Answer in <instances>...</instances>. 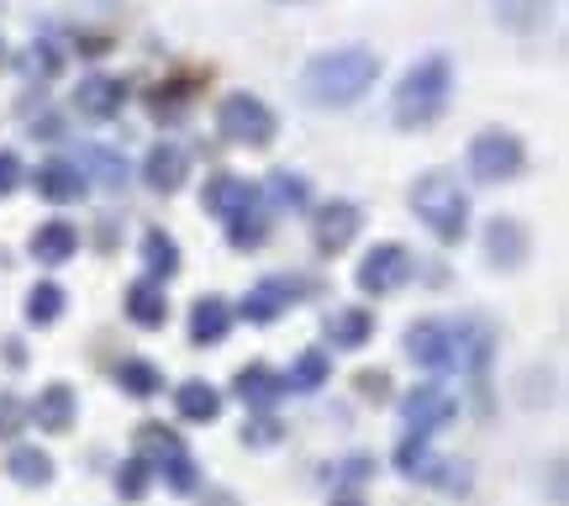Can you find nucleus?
Wrapping results in <instances>:
<instances>
[{"label": "nucleus", "mask_w": 569, "mask_h": 506, "mask_svg": "<svg viewBox=\"0 0 569 506\" xmlns=\"http://www.w3.org/2000/svg\"><path fill=\"white\" fill-rule=\"evenodd\" d=\"M379 74V58L369 49H332L316 53L301 69V96L311 106H354Z\"/></svg>", "instance_id": "nucleus-1"}, {"label": "nucleus", "mask_w": 569, "mask_h": 506, "mask_svg": "<svg viewBox=\"0 0 569 506\" xmlns=\"http://www.w3.org/2000/svg\"><path fill=\"white\" fill-rule=\"evenodd\" d=\"M411 206H417V217L427 222V233L438 243H459L464 227H470V191L449 169H427L417 180V191H411Z\"/></svg>", "instance_id": "nucleus-2"}, {"label": "nucleus", "mask_w": 569, "mask_h": 506, "mask_svg": "<svg viewBox=\"0 0 569 506\" xmlns=\"http://www.w3.org/2000/svg\"><path fill=\"white\" fill-rule=\"evenodd\" d=\"M449 90H453L449 58H422V64H411L406 79L396 85L390 111H396L401 127H427V121H438V111L449 106Z\"/></svg>", "instance_id": "nucleus-3"}, {"label": "nucleus", "mask_w": 569, "mask_h": 506, "mask_svg": "<svg viewBox=\"0 0 569 506\" xmlns=\"http://www.w3.org/2000/svg\"><path fill=\"white\" fill-rule=\"evenodd\" d=\"M138 454L148 459V470H159L164 475L169 491H195V481H201V470H195V459H190V449L180 443V433H169V428H142L138 433Z\"/></svg>", "instance_id": "nucleus-4"}, {"label": "nucleus", "mask_w": 569, "mask_h": 506, "mask_svg": "<svg viewBox=\"0 0 569 506\" xmlns=\"http://www.w3.org/2000/svg\"><path fill=\"white\" fill-rule=\"evenodd\" d=\"M216 127L222 138L237 148H269L275 143V111L264 106L259 96H227L222 111H216Z\"/></svg>", "instance_id": "nucleus-5"}, {"label": "nucleus", "mask_w": 569, "mask_h": 506, "mask_svg": "<svg viewBox=\"0 0 569 506\" xmlns=\"http://www.w3.org/2000/svg\"><path fill=\"white\" fill-rule=\"evenodd\" d=\"M406 354L422 364V369H438V375L464 369V348H459V327L453 322H417L406 333Z\"/></svg>", "instance_id": "nucleus-6"}, {"label": "nucleus", "mask_w": 569, "mask_h": 506, "mask_svg": "<svg viewBox=\"0 0 569 506\" xmlns=\"http://www.w3.org/2000/svg\"><path fill=\"white\" fill-rule=\"evenodd\" d=\"M522 159H527V153H522V143L512 138V132H501V127H496V132H480V138L470 143V174H474V180H485V185L512 180V174L522 169Z\"/></svg>", "instance_id": "nucleus-7"}, {"label": "nucleus", "mask_w": 569, "mask_h": 506, "mask_svg": "<svg viewBox=\"0 0 569 506\" xmlns=\"http://www.w3.org/2000/svg\"><path fill=\"white\" fill-rule=\"evenodd\" d=\"M411 280V254H406L401 243H379L364 254V265H358V290H369V295H390V290H401Z\"/></svg>", "instance_id": "nucleus-8"}, {"label": "nucleus", "mask_w": 569, "mask_h": 506, "mask_svg": "<svg viewBox=\"0 0 569 506\" xmlns=\"http://www.w3.org/2000/svg\"><path fill=\"white\" fill-rule=\"evenodd\" d=\"M453 411H459V401H453L449 386H417V390H411V396L401 401L406 433H411V438L438 433L443 422H453Z\"/></svg>", "instance_id": "nucleus-9"}, {"label": "nucleus", "mask_w": 569, "mask_h": 506, "mask_svg": "<svg viewBox=\"0 0 569 506\" xmlns=\"http://www.w3.org/2000/svg\"><path fill=\"white\" fill-rule=\"evenodd\" d=\"M358 206L354 201H332V206H322L316 217H311V243L322 248V254H343L348 243L358 238Z\"/></svg>", "instance_id": "nucleus-10"}, {"label": "nucleus", "mask_w": 569, "mask_h": 506, "mask_svg": "<svg viewBox=\"0 0 569 506\" xmlns=\"http://www.w3.org/2000/svg\"><path fill=\"white\" fill-rule=\"evenodd\" d=\"M206 212L222 222H233L237 212H248V206H259V185H248V180H237V174H216L206 180Z\"/></svg>", "instance_id": "nucleus-11"}, {"label": "nucleus", "mask_w": 569, "mask_h": 506, "mask_svg": "<svg viewBox=\"0 0 569 506\" xmlns=\"http://www.w3.org/2000/svg\"><path fill=\"white\" fill-rule=\"evenodd\" d=\"M85 169L69 164V159H47L43 169H37V195L43 201H53V206H69V201H79L85 195Z\"/></svg>", "instance_id": "nucleus-12"}, {"label": "nucleus", "mask_w": 569, "mask_h": 506, "mask_svg": "<svg viewBox=\"0 0 569 506\" xmlns=\"http://www.w3.org/2000/svg\"><path fill=\"white\" fill-rule=\"evenodd\" d=\"M121 100H127V85L111 79V74H90V79H79V90H74V106H79L85 117H95V121L117 117Z\"/></svg>", "instance_id": "nucleus-13"}, {"label": "nucleus", "mask_w": 569, "mask_h": 506, "mask_svg": "<svg viewBox=\"0 0 569 506\" xmlns=\"http://www.w3.org/2000/svg\"><path fill=\"white\" fill-rule=\"evenodd\" d=\"M142 185L159 195H174L180 185H185V153L174 143H159L148 159H142Z\"/></svg>", "instance_id": "nucleus-14"}, {"label": "nucleus", "mask_w": 569, "mask_h": 506, "mask_svg": "<svg viewBox=\"0 0 569 506\" xmlns=\"http://www.w3.org/2000/svg\"><path fill=\"white\" fill-rule=\"evenodd\" d=\"M227 327H233V306H227L222 295L195 301V312H190V343H222Z\"/></svg>", "instance_id": "nucleus-15"}, {"label": "nucleus", "mask_w": 569, "mask_h": 506, "mask_svg": "<svg viewBox=\"0 0 569 506\" xmlns=\"http://www.w3.org/2000/svg\"><path fill=\"white\" fill-rule=\"evenodd\" d=\"M237 396H243L248 407H275L284 396V380L269 364H243V369H237Z\"/></svg>", "instance_id": "nucleus-16"}, {"label": "nucleus", "mask_w": 569, "mask_h": 506, "mask_svg": "<svg viewBox=\"0 0 569 506\" xmlns=\"http://www.w3.org/2000/svg\"><path fill=\"white\" fill-rule=\"evenodd\" d=\"M127 316L138 322V327H164L169 316V295L159 280H138V286L127 290Z\"/></svg>", "instance_id": "nucleus-17"}, {"label": "nucleus", "mask_w": 569, "mask_h": 506, "mask_svg": "<svg viewBox=\"0 0 569 506\" xmlns=\"http://www.w3.org/2000/svg\"><path fill=\"white\" fill-rule=\"evenodd\" d=\"M32 422L47 428V433H69L74 422V390L69 386H47L37 401H32Z\"/></svg>", "instance_id": "nucleus-18"}, {"label": "nucleus", "mask_w": 569, "mask_h": 506, "mask_svg": "<svg viewBox=\"0 0 569 506\" xmlns=\"http://www.w3.org/2000/svg\"><path fill=\"white\" fill-rule=\"evenodd\" d=\"M32 254H37L43 265H64L69 254H79V233H74L69 222H43V227L32 233Z\"/></svg>", "instance_id": "nucleus-19"}, {"label": "nucleus", "mask_w": 569, "mask_h": 506, "mask_svg": "<svg viewBox=\"0 0 569 506\" xmlns=\"http://www.w3.org/2000/svg\"><path fill=\"white\" fill-rule=\"evenodd\" d=\"M284 306H290V280H259L243 301V316L248 322H275Z\"/></svg>", "instance_id": "nucleus-20"}, {"label": "nucleus", "mask_w": 569, "mask_h": 506, "mask_svg": "<svg viewBox=\"0 0 569 506\" xmlns=\"http://www.w3.org/2000/svg\"><path fill=\"white\" fill-rule=\"evenodd\" d=\"M174 407L185 422H216V411H222V396H216L206 380H185V386L174 390Z\"/></svg>", "instance_id": "nucleus-21"}, {"label": "nucleus", "mask_w": 569, "mask_h": 506, "mask_svg": "<svg viewBox=\"0 0 569 506\" xmlns=\"http://www.w3.org/2000/svg\"><path fill=\"white\" fill-rule=\"evenodd\" d=\"M485 248H491V259L496 265H522V254H527V233H522L517 222H491V233H485Z\"/></svg>", "instance_id": "nucleus-22"}, {"label": "nucleus", "mask_w": 569, "mask_h": 506, "mask_svg": "<svg viewBox=\"0 0 569 506\" xmlns=\"http://www.w3.org/2000/svg\"><path fill=\"white\" fill-rule=\"evenodd\" d=\"M79 169H90L95 185H106V191H121V185H127V164H121L111 148H85V153H79ZM90 174H85V180H90Z\"/></svg>", "instance_id": "nucleus-23"}, {"label": "nucleus", "mask_w": 569, "mask_h": 506, "mask_svg": "<svg viewBox=\"0 0 569 506\" xmlns=\"http://www.w3.org/2000/svg\"><path fill=\"white\" fill-rule=\"evenodd\" d=\"M6 475L17 485H47L53 481V459L37 454V449H11V459H6Z\"/></svg>", "instance_id": "nucleus-24"}, {"label": "nucleus", "mask_w": 569, "mask_h": 506, "mask_svg": "<svg viewBox=\"0 0 569 506\" xmlns=\"http://www.w3.org/2000/svg\"><path fill=\"white\" fill-rule=\"evenodd\" d=\"M369 333H375L369 312H332L328 316V337L337 343V348H364V343H369Z\"/></svg>", "instance_id": "nucleus-25"}, {"label": "nucleus", "mask_w": 569, "mask_h": 506, "mask_svg": "<svg viewBox=\"0 0 569 506\" xmlns=\"http://www.w3.org/2000/svg\"><path fill=\"white\" fill-rule=\"evenodd\" d=\"M142 265H148V274H153V280H169V274L180 269V248H174V238L153 227V233L142 238Z\"/></svg>", "instance_id": "nucleus-26"}, {"label": "nucleus", "mask_w": 569, "mask_h": 506, "mask_svg": "<svg viewBox=\"0 0 569 506\" xmlns=\"http://www.w3.org/2000/svg\"><path fill=\"white\" fill-rule=\"evenodd\" d=\"M58 316H64V290L53 286V280H43V286L26 290V322L47 327V322H58Z\"/></svg>", "instance_id": "nucleus-27"}, {"label": "nucleus", "mask_w": 569, "mask_h": 506, "mask_svg": "<svg viewBox=\"0 0 569 506\" xmlns=\"http://www.w3.org/2000/svg\"><path fill=\"white\" fill-rule=\"evenodd\" d=\"M322 380H328V354H301L296 359V369L284 375V390H301V396H311V390H322Z\"/></svg>", "instance_id": "nucleus-28"}, {"label": "nucleus", "mask_w": 569, "mask_h": 506, "mask_svg": "<svg viewBox=\"0 0 569 506\" xmlns=\"http://www.w3.org/2000/svg\"><path fill=\"white\" fill-rule=\"evenodd\" d=\"M117 380H121V390H127V396H159V386H164V375H159L148 359H127L117 369Z\"/></svg>", "instance_id": "nucleus-29"}, {"label": "nucleus", "mask_w": 569, "mask_h": 506, "mask_svg": "<svg viewBox=\"0 0 569 506\" xmlns=\"http://www.w3.org/2000/svg\"><path fill=\"white\" fill-rule=\"evenodd\" d=\"M264 233H269V222H264L259 206H248V212H237V217L227 222V243H233V248H259Z\"/></svg>", "instance_id": "nucleus-30"}, {"label": "nucleus", "mask_w": 569, "mask_h": 506, "mask_svg": "<svg viewBox=\"0 0 569 506\" xmlns=\"http://www.w3.org/2000/svg\"><path fill=\"white\" fill-rule=\"evenodd\" d=\"M269 201H275V206H284V212H301V206H307L311 201V191H307V180H301V174H275V180H269Z\"/></svg>", "instance_id": "nucleus-31"}, {"label": "nucleus", "mask_w": 569, "mask_h": 506, "mask_svg": "<svg viewBox=\"0 0 569 506\" xmlns=\"http://www.w3.org/2000/svg\"><path fill=\"white\" fill-rule=\"evenodd\" d=\"M22 69L37 74V79L58 74V49H53V43H32V49H26V58H22Z\"/></svg>", "instance_id": "nucleus-32"}, {"label": "nucleus", "mask_w": 569, "mask_h": 506, "mask_svg": "<svg viewBox=\"0 0 569 506\" xmlns=\"http://www.w3.org/2000/svg\"><path fill=\"white\" fill-rule=\"evenodd\" d=\"M117 491L127 496V502H138L142 491H148V459L138 454L132 464H127V470H121V475H117Z\"/></svg>", "instance_id": "nucleus-33"}, {"label": "nucleus", "mask_w": 569, "mask_h": 506, "mask_svg": "<svg viewBox=\"0 0 569 506\" xmlns=\"http://www.w3.org/2000/svg\"><path fill=\"white\" fill-rule=\"evenodd\" d=\"M17 185H22V159L11 148H0V195H11Z\"/></svg>", "instance_id": "nucleus-34"}, {"label": "nucleus", "mask_w": 569, "mask_h": 506, "mask_svg": "<svg viewBox=\"0 0 569 506\" xmlns=\"http://www.w3.org/2000/svg\"><path fill=\"white\" fill-rule=\"evenodd\" d=\"M275 438H280V422H275V417H264L259 428H248V433H243V443H275Z\"/></svg>", "instance_id": "nucleus-35"}, {"label": "nucleus", "mask_w": 569, "mask_h": 506, "mask_svg": "<svg viewBox=\"0 0 569 506\" xmlns=\"http://www.w3.org/2000/svg\"><path fill=\"white\" fill-rule=\"evenodd\" d=\"M358 390H364V396H375V401H385V396H390L385 375H358Z\"/></svg>", "instance_id": "nucleus-36"}, {"label": "nucleus", "mask_w": 569, "mask_h": 506, "mask_svg": "<svg viewBox=\"0 0 569 506\" xmlns=\"http://www.w3.org/2000/svg\"><path fill=\"white\" fill-rule=\"evenodd\" d=\"M11 428H22L17 422V401H0V433H11Z\"/></svg>", "instance_id": "nucleus-37"}, {"label": "nucleus", "mask_w": 569, "mask_h": 506, "mask_svg": "<svg viewBox=\"0 0 569 506\" xmlns=\"http://www.w3.org/2000/svg\"><path fill=\"white\" fill-rule=\"evenodd\" d=\"M337 506H358V502H354V496H348V502H337Z\"/></svg>", "instance_id": "nucleus-38"}, {"label": "nucleus", "mask_w": 569, "mask_h": 506, "mask_svg": "<svg viewBox=\"0 0 569 506\" xmlns=\"http://www.w3.org/2000/svg\"><path fill=\"white\" fill-rule=\"evenodd\" d=\"M0 58H6V53H0Z\"/></svg>", "instance_id": "nucleus-39"}]
</instances>
